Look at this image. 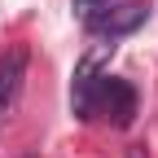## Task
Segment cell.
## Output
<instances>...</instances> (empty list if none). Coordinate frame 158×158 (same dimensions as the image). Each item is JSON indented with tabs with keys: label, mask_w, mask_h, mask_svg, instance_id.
Listing matches in <instances>:
<instances>
[{
	"label": "cell",
	"mask_w": 158,
	"mask_h": 158,
	"mask_svg": "<svg viewBox=\"0 0 158 158\" xmlns=\"http://www.w3.org/2000/svg\"><path fill=\"white\" fill-rule=\"evenodd\" d=\"M145 18H149L145 0H106L97 13L84 18V27L101 40H118V35H132L136 27H145Z\"/></svg>",
	"instance_id": "obj_1"
},
{
	"label": "cell",
	"mask_w": 158,
	"mask_h": 158,
	"mask_svg": "<svg viewBox=\"0 0 158 158\" xmlns=\"http://www.w3.org/2000/svg\"><path fill=\"white\" fill-rule=\"evenodd\" d=\"M97 114H106L114 127H127L136 118V88L118 75H101V92H97Z\"/></svg>",
	"instance_id": "obj_2"
},
{
	"label": "cell",
	"mask_w": 158,
	"mask_h": 158,
	"mask_svg": "<svg viewBox=\"0 0 158 158\" xmlns=\"http://www.w3.org/2000/svg\"><path fill=\"white\" fill-rule=\"evenodd\" d=\"M101 62L88 53L84 62L75 66V79H70V110L75 118H97V92H101Z\"/></svg>",
	"instance_id": "obj_3"
},
{
	"label": "cell",
	"mask_w": 158,
	"mask_h": 158,
	"mask_svg": "<svg viewBox=\"0 0 158 158\" xmlns=\"http://www.w3.org/2000/svg\"><path fill=\"white\" fill-rule=\"evenodd\" d=\"M22 75H27V48L13 44L9 53H0V123L13 110L18 92H22Z\"/></svg>",
	"instance_id": "obj_4"
},
{
	"label": "cell",
	"mask_w": 158,
	"mask_h": 158,
	"mask_svg": "<svg viewBox=\"0 0 158 158\" xmlns=\"http://www.w3.org/2000/svg\"><path fill=\"white\" fill-rule=\"evenodd\" d=\"M70 5H75V13H79V22H84V18H88V13H97L106 0H70Z\"/></svg>",
	"instance_id": "obj_5"
}]
</instances>
